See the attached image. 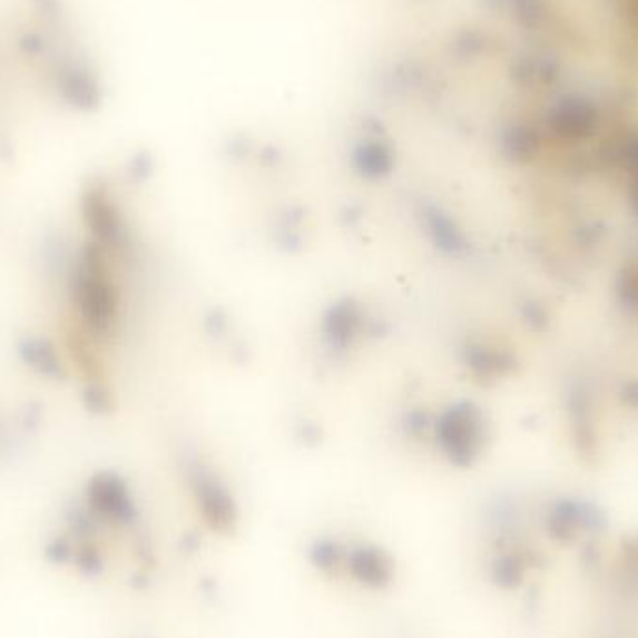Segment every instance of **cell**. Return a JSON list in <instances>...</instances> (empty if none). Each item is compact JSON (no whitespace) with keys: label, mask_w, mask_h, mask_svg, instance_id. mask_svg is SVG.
<instances>
[{"label":"cell","mask_w":638,"mask_h":638,"mask_svg":"<svg viewBox=\"0 0 638 638\" xmlns=\"http://www.w3.org/2000/svg\"><path fill=\"white\" fill-rule=\"evenodd\" d=\"M69 294L85 327L96 336L115 333L118 297L105 265V247L90 242L77 254L69 273Z\"/></svg>","instance_id":"obj_1"},{"label":"cell","mask_w":638,"mask_h":638,"mask_svg":"<svg viewBox=\"0 0 638 638\" xmlns=\"http://www.w3.org/2000/svg\"><path fill=\"white\" fill-rule=\"evenodd\" d=\"M82 400H85V405L94 413H105V411L110 409V396L98 383H92V385H88L82 391Z\"/></svg>","instance_id":"obj_5"},{"label":"cell","mask_w":638,"mask_h":638,"mask_svg":"<svg viewBox=\"0 0 638 638\" xmlns=\"http://www.w3.org/2000/svg\"><path fill=\"white\" fill-rule=\"evenodd\" d=\"M82 219L90 228L94 242L101 247L118 251L127 243V230L120 213L110 200L107 190L99 185L88 187L81 200Z\"/></svg>","instance_id":"obj_2"},{"label":"cell","mask_w":638,"mask_h":638,"mask_svg":"<svg viewBox=\"0 0 638 638\" xmlns=\"http://www.w3.org/2000/svg\"><path fill=\"white\" fill-rule=\"evenodd\" d=\"M18 353L21 361L35 370L36 374L55 381L66 380V369L51 340L40 338V336L23 338L19 342Z\"/></svg>","instance_id":"obj_3"},{"label":"cell","mask_w":638,"mask_h":638,"mask_svg":"<svg viewBox=\"0 0 638 638\" xmlns=\"http://www.w3.org/2000/svg\"><path fill=\"white\" fill-rule=\"evenodd\" d=\"M351 571L361 581L380 587L392 576L391 560L377 551H359L351 558Z\"/></svg>","instance_id":"obj_4"}]
</instances>
